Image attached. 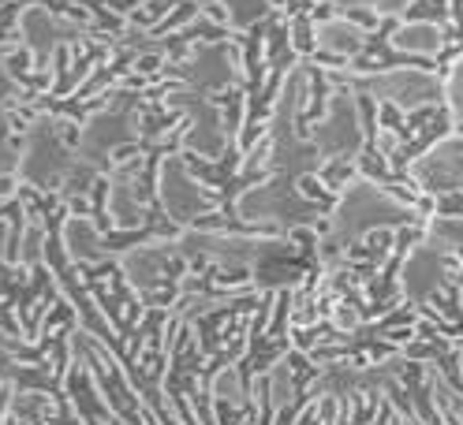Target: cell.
Instances as JSON below:
<instances>
[{
  "instance_id": "1",
  "label": "cell",
  "mask_w": 463,
  "mask_h": 425,
  "mask_svg": "<svg viewBox=\"0 0 463 425\" xmlns=\"http://www.w3.org/2000/svg\"><path fill=\"white\" fill-rule=\"evenodd\" d=\"M202 15H206L210 23H217V27L228 23V8H224L221 0H202Z\"/></svg>"
}]
</instances>
